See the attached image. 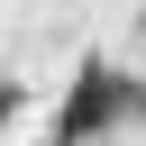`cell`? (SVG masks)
<instances>
[{
	"mask_svg": "<svg viewBox=\"0 0 146 146\" xmlns=\"http://www.w3.org/2000/svg\"><path fill=\"white\" fill-rule=\"evenodd\" d=\"M9 110H18V82H0V119H9Z\"/></svg>",
	"mask_w": 146,
	"mask_h": 146,
	"instance_id": "cell-2",
	"label": "cell"
},
{
	"mask_svg": "<svg viewBox=\"0 0 146 146\" xmlns=\"http://www.w3.org/2000/svg\"><path fill=\"white\" fill-rule=\"evenodd\" d=\"M119 119H146V82H128V73H110V64H82L73 91H64V110H55V137H46V146L110 137Z\"/></svg>",
	"mask_w": 146,
	"mask_h": 146,
	"instance_id": "cell-1",
	"label": "cell"
}]
</instances>
